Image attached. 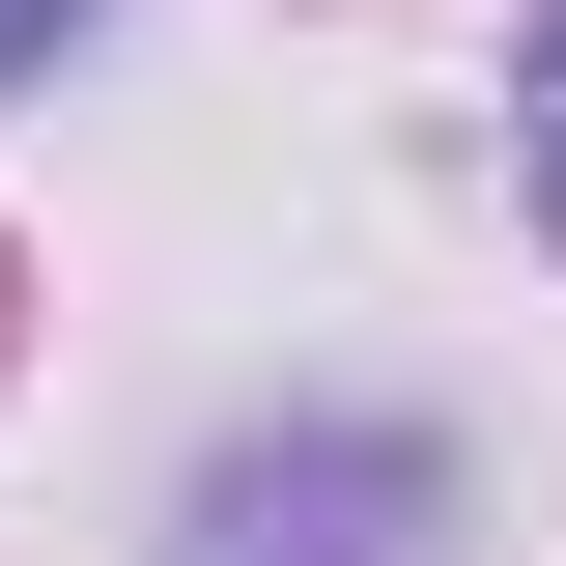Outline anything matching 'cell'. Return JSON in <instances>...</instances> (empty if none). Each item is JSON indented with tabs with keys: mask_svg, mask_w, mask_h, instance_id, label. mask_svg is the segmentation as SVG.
Segmentation results:
<instances>
[{
	"mask_svg": "<svg viewBox=\"0 0 566 566\" xmlns=\"http://www.w3.org/2000/svg\"><path fill=\"white\" fill-rule=\"evenodd\" d=\"M397 538H424V453H312V482L227 453L199 482V566H397Z\"/></svg>",
	"mask_w": 566,
	"mask_h": 566,
	"instance_id": "cell-1",
	"label": "cell"
},
{
	"mask_svg": "<svg viewBox=\"0 0 566 566\" xmlns=\"http://www.w3.org/2000/svg\"><path fill=\"white\" fill-rule=\"evenodd\" d=\"M510 142H538V227H566V0H538V57H510Z\"/></svg>",
	"mask_w": 566,
	"mask_h": 566,
	"instance_id": "cell-2",
	"label": "cell"
},
{
	"mask_svg": "<svg viewBox=\"0 0 566 566\" xmlns=\"http://www.w3.org/2000/svg\"><path fill=\"white\" fill-rule=\"evenodd\" d=\"M57 29H85V0H0V85H57Z\"/></svg>",
	"mask_w": 566,
	"mask_h": 566,
	"instance_id": "cell-3",
	"label": "cell"
}]
</instances>
